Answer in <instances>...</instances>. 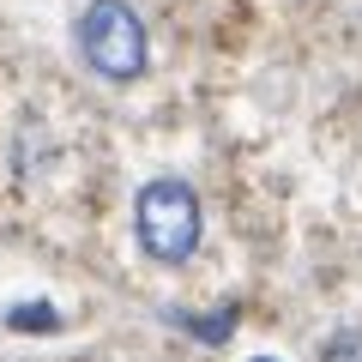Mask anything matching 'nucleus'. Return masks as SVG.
<instances>
[{"instance_id":"obj_1","label":"nucleus","mask_w":362,"mask_h":362,"mask_svg":"<svg viewBox=\"0 0 362 362\" xmlns=\"http://www.w3.org/2000/svg\"><path fill=\"white\" fill-rule=\"evenodd\" d=\"M133 235L145 259L157 266H187L206 242V199L187 175H151L133 199Z\"/></svg>"},{"instance_id":"obj_2","label":"nucleus","mask_w":362,"mask_h":362,"mask_svg":"<svg viewBox=\"0 0 362 362\" xmlns=\"http://www.w3.org/2000/svg\"><path fill=\"white\" fill-rule=\"evenodd\" d=\"M73 49L103 85H133L151 66V37H145V18L133 13L127 0H90L73 25Z\"/></svg>"},{"instance_id":"obj_3","label":"nucleus","mask_w":362,"mask_h":362,"mask_svg":"<svg viewBox=\"0 0 362 362\" xmlns=\"http://www.w3.org/2000/svg\"><path fill=\"white\" fill-rule=\"evenodd\" d=\"M320 362H362V332H356V326L332 332V338L320 344Z\"/></svg>"},{"instance_id":"obj_4","label":"nucleus","mask_w":362,"mask_h":362,"mask_svg":"<svg viewBox=\"0 0 362 362\" xmlns=\"http://www.w3.org/2000/svg\"><path fill=\"white\" fill-rule=\"evenodd\" d=\"M254 362H266V356H254Z\"/></svg>"}]
</instances>
